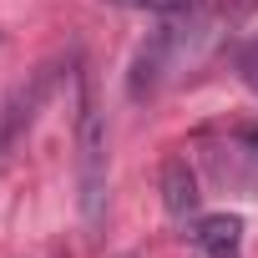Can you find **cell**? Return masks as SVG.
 Listing matches in <instances>:
<instances>
[{
	"label": "cell",
	"instance_id": "cell-1",
	"mask_svg": "<svg viewBox=\"0 0 258 258\" xmlns=\"http://www.w3.org/2000/svg\"><path fill=\"white\" fill-rule=\"evenodd\" d=\"M106 121L96 111L91 81H81V106H76V203H81V223L101 228L106 218Z\"/></svg>",
	"mask_w": 258,
	"mask_h": 258
},
{
	"label": "cell",
	"instance_id": "cell-2",
	"mask_svg": "<svg viewBox=\"0 0 258 258\" xmlns=\"http://www.w3.org/2000/svg\"><path fill=\"white\" fill-rule=\"evenodd\" d=\"M208 167L218 182L238 187L243 198H258V121H223V126H208L198 137Z\"/></svg>",
	"mask_w": 258,
	"mask_h": 258
},
{
	"label": "cell",
	"instance_id": "cell-3",
	"mask_svg": "<svg viewBox=\"0 0 258 258\" xmlns=\"http://www.w3.org/2000/svg\"><path fill=\"white\" fill-rule=\"evenodd\" d=\"M198 36H203V31H198L187 16H167V26L152 31V36L142 41V51L132 56V71H126V91H132V101H147V96L167 81V71L187 56V46H192Z\"/></svg>",
	"mask_w": 258,
	"mask_h": 258
},
{
	"label": "cell",
	"instance_id": "cell-4",
	"mask_svg": "<svg viewBox=\"0 0 258 258\" xmlns=\"http://www.w3.org/2000/svg\"><path fill=\"white\" fill-rule=\"evenodd\" d=\"M46 86H51V71H41L31 86H16V96L6 101V111H0V162H6V157H11V147L31 132L36 106L46 101Z\"/></svg>",
	"mask_w": 258,
	"mask_h": 258
},
{
	"label": "cell",
	"instance_id": "cell-5",
	"mask_svg": "<svg viewBox=\"0 0 258 258\" xmlns=\"http://www.w3.org/2000/svg\"><path fill=\"white\" fill-rule=\"evenodd\" d=\"M192 243L203 248V258H243V218H238V213L198 218Z\"/></svg>",
	"mask_w": 258,
	"mask_h": 258
},
{
	"label": "cell",
	"instance_id": "cell-6",
	"mask_svg": "<svg viewBox=\"0 0 258 258\" xmlns=\"http://www.w3.org/2000/svg\"><path fill=\"white\" fill-rule=\"evenodd\" d=\"M162 208H167V218H177V223H187V218L198 213V177H192L187 157H167V162H162Z\"/></svg>",
	"mask_w": 258,
	"mask_h": 258
},
{
	"label": "cell",
	"instance_id": "cell-7",
	"mask_svg": "<svg viewBox=\"0 0 258 258\" xmlns=\"http://www.w3.org/2000/svg\"><path fill=\"white\" fill-rule=\"evenodd\" d=\"M106 6H121V11H147V16H198L208 0H106Z\"/></svg>",
	"mask_w": 258,
	"mask_h": 258
},
{
	"label": "cell",
	"instance_id": "cell-8",
	"mask_svg": "<svg viewBox=\"0 0 258 258\" xmlns=\"http://www.w3.org/2000/svg\"><path fill=\"white\" fill-rule=\"evenodd\" d=\"M233 61H238V76H243V81H248V86L258 91V41L238 46V56H233Z\"/></svg>",
	"mask_w": 258,
	"mask_h": 258
},
{
	"label": "cell",
	"instance_id": "cell-9",
	"mask_svg": "<svg viewBox=\"0 0 258 258\" xmlns=\"http://www.w3.org/2000/svg\"><path fill=\"white\" fill-rule=\"evenodd\" d=\"M121 258H137V253H121Z\"/></svg>",
	"mask_w": 258,
	"mask_h": 258
}]
</instances>
